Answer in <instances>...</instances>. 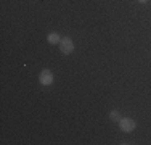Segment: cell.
Returning <instances> with one entry per match:
<instances>
[{"mask_svg":"<svg viewBox=\"0 0 151 145\" xmlns=\"http://www.w3.org/2000/svg\"><path fill=\"white\" fill-rule=\"evenodd\" d=\"M60 49L64 55H69V53L74 52V42L71 41L69 37H61L60 41Z\"/></svg>","mask_w":151,"mask_h":145,"instance_id":"obj_1","label":"cell"},{"mask_svg":"<svg viewBox=\"0 0 151 145\" xmlns=\"http://www.w3.org/2000/svg\"><path fill=\"white\" fill-rule=\"evenodd\" d=\"M109 118L111 119H113V121H117V123H119L121 121V115H119V111H111V113H109Z\"/></svg>","mask_w":151,"mask_h":145,"instance_id":"obj_5","label":"cell"},{"mask_svg":"<svg viewBox=\"0 0 151 145\" xmlns=\"http://www.w3.org/2000/svg\"><path fill=\"white\" fill-rule=\"evenodd\" d=\"M39 81H40V84L44 86H50L53 82V74L50 70H44L40 72V76H39Z\"/></svg>","mask_w":151,"mask_h":145,"instance_id":"obj_3","label":"cell"},{"mask_svg":"<svg viewBox=\"0 0 151 145\" xmlns=\"http://www.w3.org/2000/svg\"><path fill=\"white\" fill-rule=\"evenodd\" d=\"M60 41H61V37H60L58 32H52V34H48V42L50 44H58Z\"/></svg>","mask_w":151,"mask_h":145,"instance_id":"obj_4","label":"cell"},{"mask_svg":"<svg viewBox=\"0 0 151 145\" xmlns=\"http://www.w3.org/2000/svg\"><path fill=\"white\" fill-rule=\"evenodd\" d=\"M119 124H121V129L124 130V132H132V130L135 129V121L130 118H122L119 121Z\"/></svg>","mask_w":151,"mask_h":145,"instance_id":"obj_2","label":"cell"},{"mask_svg":"<svg viewBox=\"0 0 151 145\" xmlns=\"http://www.w3.org/2000/svg\"><path fill=\"white\" fill-rule=\"evenodd\" d=\"M138 2H140V3H146V0H138Z\"/></svg>","mask_w":151,"mask_h":145,"instance_id":"obj_6","label":"cell"}]
</instances>
